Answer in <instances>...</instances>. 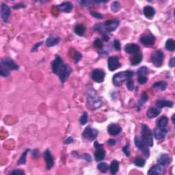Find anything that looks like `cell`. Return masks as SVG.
<instances>
[{"mask_svg":"<svg viewBox=\"0 0 175 175\" xmlns=\"http://www.w3.org/2000/svg\"><path fill=\"white\" fill-rule=\"evenodd\" d=\"M127 86L129 90H133L134 89V82L132 79H129L127 82Z\"/></svg>","mask_w":175,"mask_h":175,"instance_id":"44","label":"cell"},{"mask_svg":"<svg viewBox=\"0 0 175 175\" xmlns=\"http://www.w3.org/2000/svg\"><path fill=\"white\" fill-rule=\"evenodd\" d=\"M81 157L83 159H84L86 161H90L92 160V158H91V156L88 153H83L82 154V155H81Z\"/></svg>","mask_w":175,"mask_h":175,"instance_id":"50","label":"cell"},{"mask_svg":"<svg viewBox=\"0 0 175 175\" xmlns=\"http://www.w3.org/2000/svg\"><path fill=\"white\" fill-rule=\"evenodd\" d=\"M81 58H82V55H81V54L79 53V52H78V51L75 52V55H74L75 62V63L79 62V61H80L81 59Z\"/></svg>","mask_w":175,"mask_h":175,"instance_id":"45","label":"cell"},{"mask_svg":"<svg viewBox=\"0 0 175 175\" xmlns=\"http://www.w3.org/2000/svg\"><path fill=\"white\" fill-rule=\"evenodd\" d=\"M156 105L158 107V108H163L165 107L172 108L174 105V103L171 101H168V100L159 99L156 101Z\"/></svg>","mask_w":175,"mask_h":175,"instance_id":"22","label":"cell"},{"mask_svg":"<svg viewBox=\"0 0 175 175\" xmlns=\"http://www.w3.org/2000/svg\"><path fill=\"white\" fill-rule=\"evenodd\" d=\"M90 15H91L92 17H94V18H97V19H103V15H102L101 13L96 12V11H91V12H90Z\"/></svg>","mask_w":175,"mask_h":175,"instance_id":"46","label":"cell"},{"mask_svg":"<svg viewBox=\"0 0 175 175\" xmlns=\"http://www.w3.org/2000/svg\"><path fill=\"white\" fill-rule=\"evenodd\" d=\"M108 69L110 71H113L121 67V64L119 62V59L117 56H110L108 60Z\"/></svg>","mask_w":175,"mask_h":175,"instance_id":"14","label":"cell"},{"mask_svg":"<svg viewBox=\"0 0 175 175\" xmlns=\"http://www.w3.org/2000/svg\"><path fill=\"white\" fill-rule=\"evenodd\" d=\"M58 10L61 12H64V13H69L71 12V10L73 8V5L71 2L70 1H66L63 2L60 5L57 6Z\"/></svg>","mask_w":175,"mask_h":175,"instance_id":"18","label":"cell"},{"mask_svg":"<svg viewBox=\"0 0 175 175\" xmlns=\"http://www.w3.org/2000/svg\"><path fill=\"white\" fill-rule=\"evenodd\" d=\"M161 113V110L157 108H150L146 112L147 117H149V119H154L158 115H160Z\"/></svg>","mask_w":175,"mask_h":175,"instance_id":"27","label":"cell"},{"mask_svg":"<svg viewBox=\"0 0 175 175\" xmlns=\"http://www.w3.org/2000/svg\"><path fill=\"white\" fill-rule=\"evenodd\" d=\"M140 49L139 45L135 44V43H129L124 47V50H125L127 53L132 54V55L139 53Z\"/></svg>","mask_w":175,"mask_h":175,"instance_id":"19","label":"cell"},{"mask_svg":"<svg viewBox=\"0 0 175 175\" xmlns=\"http://www.w3.org/2000/svg\"><path fill=\"white\" fill-rule=\"evenodd\" d=\"M111 9L113 12H117L120 9V4L119 1H113L111 5Z\"/></svg>","mask_w":175,"mask_h":175,"instance_id":"39","label":"cell"},{"mask_svg":"<svg viewBox=\"0 0 175 175\" xmlns=\"http://www.w3.org/2000/svg\"><path fill=\"white\" fill-rule=\"evenodd\" d=\"M121 131H122L121 127L116 124H111L108 127V133L110 134V135H112V136L118 135L120 133Z\"/></svg>","mask_w":175,"mask_h":175,"instance_id":"20","label":"cell"},{"mask_svg":"<svg viewBox=\"0 0 175 175\" xmlns=\"http://www.w3.org/2000/svg\"><path fill=\"white\" fill-rule=\"evenodd\" d=\"M86 94H87V103L90 108L93 110H97L103 105L102 100L95 90L89 88Z\"/></svg>","mask_w":175,"mask_h":175,"instance_id":"2","label":"cell"},{"mask_svg":"<svg viewBox=\"0 0 175 175\" xmlns=\"http://www.w3.org/2000/svg\"><path fill=\"white\" fill-rule=\"evenodd\" d=\"M88 113L87 112H83L82 116L80 117V119H79V122H80V124L81 125H84V124H86V122H88Z\"/></svg>","mask_w":175,"mask_h":175,"instance_id":"40","label":"cell"},{"mask_svg":"<svg viewBox=\"0 0 175 175\" xmlns=\"http://www.w3.org/2000/svg\"><path fill=\"white\" fill-rule=\"evenodd\" d=\"M113 48L117 51H120V49H121V46H120V42L119 40L115 39L113 42Z\"/></svg>","mask_w":175,"mask_h":175,"instance_id":"43","label":"cell"},{"mask_svg":"<svg viewBox=\"0 0 175 175\" xmlns=\"http://www.w3.org/2000/svg\"><path fill=\"white\" fill-rule=\"evenodd\" d=\"M168 124V119L166 116H161L160 119L157 122V127H160V128H165L167 127Z\"/></svg>","mask_w":175,"mask_h":175,"instance_id":"30","label":"cell"},{"mask_svg":"<svg viewBox=\"0 0 175 175\" xmlns=\"http://www.w3.org/2000/svg\"><path fill=\"white\" fill-rule=\"evenodd\" d=\"M110 168V166L108 163L105 162H101L100 163L97 165V169H98L100 172H102V173H105V172L108 171Z\"/></svg>","mask_w":175,"mask_h":175,"instance_id":"35","label":"cell"},{"mask_svg":"<svg viewBox=\"0 0 175 175\" xmlns=\"http://www.w3.org/2000/svg\"><path fill=\"white\" fill-rule=\"evenodd\" d=\"M105 72L102 69H94L92 70L91 74V78L93 81H94L97 83H102L103 82L105 79Z\"/></svg>","mask_w":175,"mask_h":175,"instance_id":"12","label":"cell"},{"mask_svg":"<svg viewBox=\"0 0 175 175\" xmlns=\"http://www.w3.org/2000/svg\"><path fill=\"white\" fill-rule=\"evenodd\" d=\"M163 58H164V56H163V52L161 50H158L152 54L151 57V62L154 67H161L163 64Z\"/></svg>","mask_w":175,"mask_h":175,"instance_id":"8","label":"cell"},{"mask_svg":"<svg viewBox=\"0 0 175 175\" xmlns=\"http://www.w3.org/2000/svg\"><path fill=\"white\" fill-rule=\"evenodd\" d=\"M0 75L2 77H6L10 75V70L3 65L0 66Z\"/></svg>","mask_w":175,"mask_h":175,"instance_id":"37","label":"cell"},{"mask_svg":"<svg viewBox=\"0 0 175 175\" xmlns=\"http://www.w3.org/2000/svg\"><path fill=\"white\" fill-rule=\"evenodd\" d=\"M74 142V139L73 138L71 137V136H70V137H68L67 139L64 140V144H71Z\"/></svg>","mask_w":175,"mask_h":175,"instance_id":"53","label":"cell"},{"mask_svg":"<svg viewBox=\"0 0 175 175\" xmlns=\"http://www.w3.org/2000/svg\"><path fill=\"white\" fill-rule=\"evenodd\" d=\"M134 75V72L132 70H125L118 72L113 76L112 81L113 85L120 87L124 81H127L129 79H131Z\"/></svg>","mask_w":175,"mask_h":175,"instance_id":"3","label":"cell"},{"mask_svg":"<svg viewBox=\"0 0 175 175\" xmlns=\"http://www.w3.org/2000/svg\"><path fill=\"white\" fill-rule=\"evenodd\" d=\"M149 100V96H148L147 93L146 92H144L141 95V98L139 101V103L138 104V110H140V108H142V106H144L145 103H146V101Z\"/></svg>","mask_w":175,"mask_h":175,"instance_id":"31","label":"cell"},{"mask_svg":"<svg viewBox=\"0 0 175 175\" xmlns=\"http://www.w3.org/2000/svg\"><path fill=\"white\" fill-rule=\"evenodd\" d=\"M143 59V56L142 53H138L133 55L130 58V62L132 66H136L142 62Z\"/></svg>","mask_w":175,"mask_h":175,"instance_id":"26","label":"cell"},{"mask_svg":"<svg viewBox=\"0 0 175 175\" xmlns=\"http://www.w3.org/2000/svg\"><path fill=\"white\" fill-rule=\"evenodd\" d=\"M29 152V149H26V151H25L23 154H21V156L20 157L19 161H18L17 162V164L18 165H24L26 163V157H27V154Z\"/></svg>","mask_w":175,"mask_h":175,"instance_id":"34","label":"cell"},{"mask_svg":"<svg viewBox=\"0 0 175 175\" xmlns=\"http://www.w3.org/2000/svg\"><path fill=\"white\" fill-rule=\"evenodd\" d=\"M165 49L168 51H174L175 50V41L174 40L170 38V39L167 40L166 42H165Z\"/></svg>","mask_w":175,"mask_h":175,"instance_id":"33","label":"cell"},{"mask_svg":"<svg viewBox=\"0 0 175 175\" xmlns=\"http://www.w3.org/2000/svg\"><path fill=\"white\" fill-rule=\"evenodd\" d=\"M143 12L147 19H152L155 15V10L153 7L150 6H146L144 8Z\"/></svg>","mask_w":175,"mask_h":175,"instance_id":"24","label":"cell"},{"mask_svg":"<svg viewBox=\"0 0 175 175\" xmlns=\"http://www.w3.org/2000/svg\"><path fill=\"white\" fill-rule=\"evenodd\" d=\"M168 133V129L165 128H160V127H157L154 129L153 134L154 137L155 139L161 140L164 139Z\"/></svg>","mask_w":175,"mask_h":175,"instance_id":"17","label":"cell"},{"mask_svg":"<svg viewBox=\"0 0 175 175\" xmlns=\"http://www.w3.org/2000/svg\"><path fill=\"white\" fill-rule=\"evenodd\" d=\"M120 21L117 19H111L106 21L104 24H97L94 27L95 31L103 34H108V33L112 32L118 28Z\"/></svg>","mask_w":175,"mask_h":175,"instance_id":"1","label":"cell"},{"mask_svg":"<svg viewBox=\"0 0 175 175\" xmlns=\"http://www.w3.org/2000/svg\"><path fill=\"white\" fill-rule=\"evenodd\" d=\"M169 64V67H174V66H175V58H172L171 59H170V61H169V64Z\"/></svg>","mask_w":175,"mask_h":175,"instance_id":"55","label":"cell"},{"mask_svg":"<svg viewBox=\"0 0 175 175\" xmlns=\"http://www.w3.org/2000/svg\"><path fill=\"white\" fill-rule=\"evenodd\" d=\"M64 64L63 62L62 58L59 56H57L56 57L55 60H54L51 63V69L53 73L58 75L59 72H60L61 69H62Z\"/></svg>","mask_w":175,"mask_h":175,"instance_id":"10","label":"cell"},{"mask_svg":"<svg viewBox=\"0 0 175 175\" xmlns=\"http://www.w3.org/2000/svg\"><path fill=\"white\" fill-rule=\"evenodd\" d=\"M119 162L117 160H113L111 163L110 166V170L111 174L114 175L119 171Z\"/></svg>","mask_w":175,"mask_h":175,"instance_id":"29","label":"cell"},{"mask_svg":"<svg viewBox=\"0 0 175 175\" xmlns=\"http://www.w3.org/2000/svg\"><path fill=\"white\" fill-rule=\"evenodd\" d=\"M72 72V69L69 64H64L62 69L59 72L58 76L62 83H64Z\"/></svg>","mask_w":175,"mask_h":175,"instance_id":"9","label":"cell"},{"mask_svg":"<svg viewBox=\"0 0 175 175\" xmlns=\"http://www.w3.org/2000/svg\"><path fill=\"white\" fill-rule=\"evenodd\" d=\"M141 138L146 145L149 147L153 146V134L151 129L146 124H142V132H141Z\"/></svg>","mask_w":175,"mask_h":175,"instance_id":"4","label":"cell"},{"mask_svg":"<svg viewBox=\"0 0 175 175\" xmlns=\"http://www.w3.org/2000/svg\"><path fill=\"white\" fill-rule=\"evenodd\" d=\"M148 71H149V70L146 67H142L139 68L137 70V75L138 76H146L148 74Z\"/></svg>","mask_w":175,"mask_h":175,"instance_id":"38","label":"cell"},{"mask_svg":"<svg viewBox=\"0 0 175 175\" xmlns=\"http://www.w3.org/2000/svg\"><path fill=\"white\" fill-rule=\"evenodd\" d=\"M60 42V38L56 36H51L47 38L46 40V45L47 47H51L57 45Z\"/></svg>","mask_w":175,"mask_h":175,"instance_id":"25","label":"cell"},{"mask_svg":"<svg viewBox=\"0 0 175 175\" xmlns=\"http://www.w3.org/2000/svg\"><path fill=\"white\" fill-rule=\"evenodd\" d=\"M163 168L160 165H155L150 168L148 174L149 175H160L163 174Z\"/></svg>","mask_w":175,"mask_h":175,"instance_id":"23","label":"cell"},{"mask_svg":"<svg viewBox=\"0 0 175 175\" xmlns=\"http://www.w3.org/2000/svg\"><path fill=\"white\" fill-rule=\"evenodd\" d=\"M94 46L96 47L97 49H98L99 50L101 49L103 47V42H102V40L101 39H99V38H97V39H96L94 40Z\"/></svg>","mask_w":175,"mask_h":175,"instance_id":"41","label":"cell"},{"mask_svg":"<svg viewBox=\"0 0 175 175\" xmlns=\"http://www.w3.org/2000/svg\"><path fill=\"white\" fill-rule=\"evenodd\" d=\"M148 81V78L146 76H138V81L140 84H145Z\"/></svg>","mask_w":175,"mask_h":175,"instance_id":"42","label":"cell"},{"mask_svg":"<svg viewBox=\"0 0 175 175\" xmlns=\"http://www.w3.org/2000/svg\"><path fill=\"white\" fill-rule=\"evenodd\" d=\"M43 156H44L45 161V162H46L47 168L48 170L51 169L54 165V160L53 156H52L51 154V151H50L49 149H47L46 151H45L44 154H43Z\"/></svg>","mask_w":175,"mask_h":175,"instance_id":"16","label":"cell"},{"mask_svg":"<svg viewBox=\"0 0 175 175\" xmlns=\"http://www.w3.org/2000/svg\"><path fill=\"white\" fill-rule=\"evenodd\" d=\"M78 2L81 6H85V7H89L92 3V1H79Z\"/></svg>","mask_w":175,"mask_h":175,"instance_id":"49","label":"cell"},{"mask_svg":"<svg viewBox=\"0 0 175 175\" xmlns=\"http://www.w3.org/2000/svg\"><path fill=\"white\" fill-rule=\"evenodd\" d=\"M9 174H17V175H24L25 172L21 170L15 169L12 171H11Z\"/></svg>","mask_w":175,"mask_h":175,"instance_id":"47","label":"cell"},{"mask_svg":"<svg viewBox=\"0 0 175 175\" xmlns=\"http://www.w3.org/2000/svg\"><path fill=\"white\" fill-rule=\"evenodd\" d=\"M167 86H168V83L166 81H157L156 83H154L153 85V88L157 90H160V91H163V90L166 89Z\"/></svg>","mask_w":175,"mask_h":175,"instance_id":"28","label":"cell"},{"mask_svg":"<svg viewBox=\"0 0 175 175\" xmlns=\"http://www.w3.org/2000/svg\"><path fill=\"white\" fill-rule=\"evenodd\" d=\"M134 164H135L136 166L142 168L144 167L145 165V163H146V161H145L144 159L142 157H137L135 158V160L133 161Z\"/></svg>","mask_w":175,"mask_h":175,"instance_id":"36","label":"cell"},{"mask_svg":"<svg viewBox=\"0 0 175 175\" xmlns=\"http://www.w3.org/2000/svg\"><path fill=\"white\" fill-rule=\"evenodd\" d=\"M13 9H19V8H26V5H25L24 4H16V5H14L12 7Z\"/></svg>","mask_w":175,"mask_h":175,"instance_id":"51","label":"cell"},{"mask_svg":"<svg viewBox=\"0 0 175 175\" xmlns=\"http://www.w3.org/2000/svg\"><path fill=\"white\" fill-rule=\"evenodd\" d=\"M32 156H33V157H34V158L38 157L40 156L39 150H38V149L34 150L33 152H32Z\"/></svg>","mask_w":175,"mask_h":175,"instance_id":"54","label":"cell"},{"mask_svg":"<svg viewBox=\"0 0 175 175\" xmlns=\"http://www.w3.org/2000/svg\"><path fill=\"white\" fill-rule=\"evenodd\" d=\"M170 162H171V158L168 154H161L157 160L158 164L161 165V166H166V165L170 164Z\"/></svg>","mask_w":175,"mask_h":175,"instance_id":"21","label":"cell"},{"mask_svg":"<svg viewBox=\"0 0 175 175\" xmlns=\"http://www.w3.org/2000/svg\"><path fill=\"white\" fill-rule=\"evenodd\" d=\"M42 43H43L42 42H38V43H36V44H35L34 46L32 47V49H31V51L35 52V51H37V50L38 49V48H39V47L42 44Z\"/></svg>","mask_w":175,"mask_h":175,"instance_id":"52","label":"cell"},{"mask_svg":"<svg viewBox=\"0 0 175 175\" xmlns=\"http://www.w3.org/2000/svg\"><path fill=\"white\" fill-rule=\"evenodd\" d=\"M134 142H135V146L138 148V149L142 152L144 154L145 157L148 158L150 156V150L149 149V146H147L146 143L142 140V138L139 136L136 135L134 138Z\"/></svg>","mask_w":175,"mask_h":175,"instance_id":"5","label":"cell"},{"mask_svg":"<svg viewBox=\"0 0 175 175\" xmlns=\"http://www.w3.org/2000/svg\"><path fill=\"white\" fill-rule=\"evenodd\" d=\"M140 42L146 47H151L154 45L155 37L151 34H145L141 36Z\"/></svg>","mask_w":175,"mask_h":175,"instance_id":"11","label":"cell"},{"mask_svg":"<svg viewBox=\"0 0 175 175\" xmlns=\"http://www.w3.org/2000/svg\"><path fill=\"white\" fill-rule=\"evenodd\" d=\"M11 14L10 8L6 4H1V17L4 23H8Z\"/></svg>","mask_w":175,"mask_h":175,"instance_id":"15","label":"cell"},{"mask_svg":"<svg viewBox=\"0 0 175 175\" xmlns=\"http://www.w3.org/2000/svg\"><path fill=\"white\" fill-rule=\"evenodd\" d=\"M108 144L110 145V146H113V145H115L116 143V141L113 139H110L108 141Z\"/></svg>","mask_w":175,"mask_h":175,"instance_id":"57","label":"cell"},{"mask_svg":"<svg viewBox=\"0 0 175 175\" xmlns=\"http://www.w3.org/2000/svg\"><path fill=\"white\" fill-rule=\"evenodd\" d=\"M174 114H173L172 115V123L173 124H174Z\"/></svg>","mask_w":175,"mask_h":175,"instance_id":"58","label":"cell"},{"mask_svg":"<svg viewBox=\"0 0 175 175\" xmlns=\"http://www.w3.org/2000/svg\"><path fill=\"white\" fill-rule=\"evenodd\" d=\"M109 40H110V38L108 36V34H103L102 36V40L104 42H108Z\"/></svg>","mask_w":175,"mask_h":175,"instance_id":"56","label":"cell"},{"mask_svg":"<svg viewBox=\"0 0 175 175\" xmlns=\"http://www.w3.org/2000/svg\"><path fill=\"white\" fill-rule=\"evenodd\" d=\"M122 151L124 153V154L127 157H129L130 155V150H129V144H127L126 146H124L122 148Z\"/></svg>","mask_w":175,"mask_h":175,"instance_id":"48","label":"cell"},{"mask_svg":"<svg viewBox=\"0 0 175 175\" xmlns=\"http://www.w3.org/2000/svg\"><path fill=\"white\" fill-rule=\"evenodd\" d=\"M1 65H3L9 70H17L19 67L17 63L14 62V60L10 58H5L2 59L1 61Z\"/></svg>","mask_w":175,"mask_h":175,"instance_id":"13","label":"cell"},{"mask_svg":"<svg viewBox=\"0 0 175 175\" xmlns=\"http://www.w3.org/2000/svg\"><path fill=\"white\" fill-rule=\"evenodd\" d=\"M98 133L99 132L97 129L92 128L90 126H88L84 129L82 133V138L83 140L92 141L96 139L97 135H98Z\"/></svg>","mask_w":175,"mask_h":175,"instance_id":"6","label":"cell"},{"mask_svg":"<svg viewBox=\"0 0 175 175\" xmlns=\"http://www.w3.org/2000/svg\"><path fill=\"white\" fill-rule=\"evenodd\" d=\"M94 148L96 149L94 153V159L97 161L104 160L106 156V152L103 146V144H99L98 142H94Z\"/></svg>","mask_w":175,"mask_h":175,"instance_id":"7","label":"cell"},{"mask_svg":"<svg viewBox=\"0 0 175 175\" xmlns=\"http://www.w3.org/2000/svg\"><path fill=\"white\" fill-rule=\"evenodd\" d=\"M74 31L76 34H77L79 36H83L84 33H85L86 31V28L83 26V25H81V24L77 25V26L75 27Z\"/></svg>","mask_w":175,"mask_h":175,"instance_id":"32","label":"cell"}]
</instances>
